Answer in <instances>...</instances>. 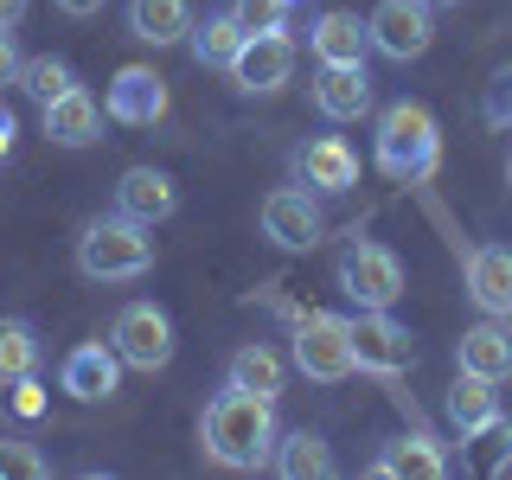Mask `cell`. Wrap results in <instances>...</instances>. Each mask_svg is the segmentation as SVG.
<instances>
[{
	"label": "cell",
	"mask_w": 512,
	"mask_h": 480,
	"mask_svg": "<svg viewBox=\"0 0 512 480\" xmlns=\"http://www.w3.org/2000/svg\"><path fill=\"white\" fill-rule=\"evenodd\" d=\"M372 154H378V173L397 186H423L429 173L442 167V128L423 103H391L378 109V135H372Z\"/></svg>",
	"instance_id": "obj_2"
},
{
	"label": "cell",
	"mask_w": 512,
	"mask_h": 480,
	"mask_svg": "<svg viewBox=\"0 0 512 480\" xmlns=\"http://www.w3.org/2000/svg\"><path fill=\"white\" fill-rule=\"evenodd\" d=\"M109 346L122 352L128 372H167L173 365V320L167 308H154V301H128V308L109 320Z\"/></svg>",
	"instance_id": "obj_6"
},
{
	"label": "cell",
	"mask_w": 512,
	"mask_h": 480,
	"mask_svg": "<svg viewBox=\"0 0 512 480\" xmlns=\"http://www.w3.org/2000/svg\"><path fill=\"white\" fill-rule=\"evenodd\" d=\"M506 186H512V154H506Z\"/></svg>",
	"instance_id": "obj_37"
},
{
	"label": "cell",
	"mask_w": 512,
	"mask_h": 480,
	"mask_svg": "<svg viewBox=\"0 0 512 480\" xmlns=\"http://www.w3.org/2000/svg\"><path fill=\"white\" fill-rule=\"evenodd\" d=\"M58 384L77 397V404H103V397H116V384H122V352L109 346V340H84V346H71V352H64Z\"/></svg>",
	"instance_id": "obj_13"
},
{
	"label": "cell",
	"mask_w": 512,
	"mask_h": 480,
	"mask_svg": "<svg viewBox=\"0 0 512 480\" xmlns=\"http://www.w3.org/2000/svg\"><path fill=\"white\" fill-rule=\"evenodd\" d=\"M13 410H20V416H39L45 410V397H39V384H32V378L13 384Z\"/></svg>",
	"instance_id": "obj_31"
},
{
	"label": "cell",
	"mask_w": 512,
	"mask_h": 480,
	"mask_svg": "<svg viewBox=\"0 0 512 480\" xmlns=\"http://www.w3.org/2000/svg\"><path fill=\"white\" fill-rule=\"evenodd\" d=\"M154 224H135V218H96L84 224V237H77V269H84L90 282H135L154 269Z\"/></svg>",
	"instance_id": "obj_3"
},
{
	"label": "cell",
	"mask_w": 512,
	"mask_h": 480,
	"mask_svg": "<svg viewBox=\"0 0 512 480\" xmlns=\"http://www.w3.org/2000/svg\"><path fill=\"white\" fill-rule=\"evenodd\" d=\"M263 237L276 250H288V256H301V250H314L320 237H327V218H320V192L314 186H276L263 199Z\"/></svg>",
	"instance_id": "obj_8"
},
{
	"label": "cell",
	"mask_w": 512,
	"mask_h": 480,
	"mask_svg": "<svg viewBox=\"0 0 512 480\" xmlns=\"http://www.w3.org/2000/svg\"><path fill=\"white\" fill-rule=\"evenodd\" d=\"M13 135H20V122H13V109L0 103V160H7V148H13Z\"/></svg>",
	"instance_id": "obj_34"
},
{
	"label": "cell",
	"mask_w": 512,
	"mask_h": 480,
	"mask_svg": "<svg viewBox=\"0 0 512 480\" xmlns=\"http://www.w3.org/2000/svg\"><path fill=\"white\" fill-rule=\"evenodd\" d=\"M0 468H20V474H45L39 455H26V448H0Z\"/></svg>",
	"instance_id": "obj_32"
},
{
	"label": "cell",
	"mask_w": 512,
	"mask_h": 480,
	"mask_svg": "<svg viewBox=\"0 0 512 480\" xmlns=\"http://www.w3.org/2000/svg\"><path fill=\"white\" fill-rule=\"evenodd\" d=\"M224 378H231L237 391H250V397H269V404H282V391H288V365H282V352H276V346H263V340L237 346V352H231V365H224Z\"/></svg>",
	"instance_id": "obj_21"
},
{
	"label": "cell",
	"mask_w": 512,
	"mask_h": 480,
	"mask_svg": "<svg viewBox=\"0 0 512 480\" xmlns=\"http://www.w3.org/2000/svg\"><path fill=\"white\" fill-rule=\"evenodd\" d=\"M103 116L109 109L77 84L71 96L45 103V141H52V148H90V141H103Z\"/></svg>",
	"instance_id": "obj_19"
},
{
	"label": "cell",
	"mask_w": 512,
	"mask_h": 480,
	"mask_svg": "<svg viewBox=\"0 0 512 480\" xmlns=\"http://www.w3.org/2000/svg\"><path fill=\"white\" fill-rule=\"evenodd\" d=\"M455 372H474V378H487V384H506L512 378V320L487 314V320H474V327H461Z\"/></svg>",
	"instance_id": "obj_12"
},
{
	"label": "cell",
	"mask_w": 512,
	"mask_h": 480,
	"mask_svg": "<svg viewBox=\"0 0 512 480\" xmlns=\"http://www.w3.org/2000/svg\"><path fill=\"white\" fill-rule=\"evenodd\" d=\"M39 359H45V340H39V327L20 314H0V384H20L39 372Z\"/></svg>",
	"instance_id": "obj_26"
},
{
	"label": "cell",
	"mask_w": 512,
	"mask_h": 480,
	"mask_svg": "<svg viewBox=\"0 0 512 480\" xmlns=\"http://www.w3.org/2000/svg\"><path fill=\"white\" fill-rule=\"evenodd\" d=\"M26 20V0H0V26H20Z\"/></svg>",
	"instance_id": "obj_35"
},
{
	"label": "cell",
	"mask_w": 512,
	"mask_h": 480,
	"mask_svg": "<svg viewBox=\"0 0 512 480\" xmlns=\"http://www.w3.org/2000/svg\"><path fill=\"white\" fill-rule=\"evenodd\" d=\"M20 90L32 96V103H58V96H71L77 90V71L64 58H26V71H20Z\"/></svg>",
	"instance_id": "obj_27"
},
{
	"label": "cell",
	"mask_w": 512,
	"mask_h": 480,
	"mask_svg": "<svg viewBox=\"0 0 512 480\" xmlns=\"http://www.w3.org/2000/svg\"><path fill=\"white\" fill-rule=\"evenodd\" d=\"M301 0H231V20L244 32H282L288 20H295Z\"/></svg>",
	"instance_id": "obj_28"
},
{
	"label": "cell",
	"mask_w": 512,
	"mask_h": 480,
	"mask_svg": "<svg viewBox=\"0 0 512 480\" xmlns=\"http://www.w3.org/2000/svg\"><path fill=\"white\" fill-rule=\"evenodd\" d=\"M128 32L141 45H186L192 32V0H128Z\"/></svg>",
	"instance_id": "obj_23"
},
{
	"label": "cell",
	"mask_w": 512,
	"mask_h": 480,
	"mask_svg": "<svg viewBox=\"0 0 512 480\" xmlns=\"http://www.w3.org/2000/svg\"><path fill=\"white\" fill-rule=\"evenodd\" d=\"M295 180L314 186L320 199H340V192L359 186V154H352L340 135H314V141L295 148Z\"/></svg>",
	"instance_id": "obj_11"
},
{
	"label": "cell",
	"mask_w": 512,
	"mask_h": 480,
	"mask_svg": "<svg viewBox=\"0 0 512 480\" xmlns=\"http://www.w3.org/2000/svg\"><path fill=\"white\" fill-rule=\"evenodd\" d=\"M288 77H295V39L288 32H250L231 64V84L244 96H276L288 90Z\"/></svg>",
	"instance_id": "obj_10"
},
{
	"label": "cell",
	"mask_w": 512,
	"mask_h": 480,
	"mask_svg": "<svg viewBox=\"0 0 512 480\" xmlns=\"http://www.w3.org/2000/svg\"><path fill=\"white\" fill-rule=\"evenodd\" d=\"M333 282H340V295L352 301V308H397L404 288H410L404 256H397L391 244H372V237H352V244L340 250Z\"/></svg>",
	"instance_id": "obj_5"
},
{
	"label": "cell",
	"mask_w": 512,
	"mask_h": 480,
	"mask_svg": "<svg viewBox=\"0 0 512 480\" xmlns=\"http://www.w3.org/2000/svg\"><path fill=\"white\" fill-rule=\"evenodd\" d=\"M308 96L327 122H359V116H372V71L365 64H320Z\"/></svg>",
	"instance_id": "obj_15"
},
{
	"label": "cell",
	"mask_w": 512,
	"mask_h": 480,
	"mask_svg": "<svg viewBox=\"0 0 512 480\" xmlns=\"http://www.w3.org/2000/svg\"><path fill=\"white\" fill-rule=\"evenodd\" d=\"M20 71H26V52H20V39H13V26H0V90L20 84Z\"/></svg>",
	"instance_id": "obj_30"
},
{
	"label": "cell",
	"mask_w": 512,
	"mask_h": 480,
	"mask_svg": "<svg viewBox=\"0 0 512 480\" xmlns=\"http://www.w3.org/2000/svg\"><path fill=\"white\" fill-rule=\"evenodd\" d=\"M352 352H359V372L397 378V372H410L416 340L404 320H391V308H359L352 314Z\"/></svg>",
	"instance_id": "obj_9"
},
{
	"label": "cell",
	"mask_w": 512,
	"mask_h": 480,
	"mask_svg": "<svg viewBox=\"0 0 512 480\" xmlns=\"http://www.w3.org/2000/svg\"><path fill=\"white\" fill-rule=\"evenodd\" d=\"M480 122H487L493 135L512 128V64H500V71L487 77V90H480Z\"/></svg>",
	"instance_id": "obj_29"
},
{
	"label": "cell",
	"mask_w": 512,
	"mask_h": 480,
	"mask_svg": "<svg viewBox=\"0 0 512 480\" xmlns=\"http://www.w3.org/2000/svg\"><path fill=\"white\" fill-rule=\"evenodd\" d=\"M199 442H205V455H212L218 468H237V474L269 468V455H276V442H282L276 404L237 391V384H224L212 404H205V416H199Z\"/></svg>",
	"instance_id": "obj_1"
},
{
	"label": "cell",
	"mask_w": 512,
	"mask_h": 480,
	"mask_svg": "<svg viewBox=\"0 0 512 480\" xmlns=\"http://www.w3.org/2000/svg\"><path fill=\"white\" fill-rule=\"evenodd\" d=\"M103 109H109V122H122V128H154L167 116V77H154L148 64H122Z\"/></svg>",
	"instance_id": "obj_14"
},
{
	"label": "cell",
	"mask_w": 512,
	"mask_h": 480,
	"mask_svg": "<svg viewBox=\"0 0 512 480\" xmlns=\"http://www.w3.org/2000/svg\"><path fill=\"white\" fill-rule=\"evenodd\" d=\"M468 301H474L480 314L512 320V244L468 250Z\"/></svg>",
	"instance_id": "obj_18"
},
{
	"label": "cell",
	"mask_w": 512,
	"mask_h": 480,
	"mask_svg": "<svg viewBox=\"0 0 512 480\" xmlns=\"http://www.w3.org/2000/svg\"><path fill=\"white\" fill-rule=\"evenodd\" d=\"M429 7H436V13H448V7H461V0H429Z\"/></svg>",
	"instance_id": "obj_36"
},
{
	"label": "cell",
	"mask_w": 512,
	"mask_h": 480,
	"mask_svg": "<svg viewBox=\"0 0 512 480\" xmlns=\"http://www.w3.org/2000/svg\"><path fill=\"white\" fill-rule=\"evenodd\" d=\"M58 13H71V20H90V13H103V0H52Z\"/></svg>",
	"instance_id": "obj_33"
},
{
	"label": "cell",
	"mask_w": 512,
	"mask_h": 480,
	"mask_svg": "<svg viewBox=\"0 0 512 480\" xmlns=\"http://www.w3.org/2000/svg\"><path fill=\"white\" fill-rule=\"evenodd\" d=\"M365 26H372V52L391 64H410L436 45V7L429 0H378Z\"/></svg>",
	"instance_id": "obj_7"
},
{
	"label": "cell",
	"mask_w": 512,
	"mask_h": 480,
	"mask_svg": "<svg viewBox=\"0 0 512 480\" xmlns=\"http://www.w3.org/2000/svg\"><path fill=\"white\" fill-rule=\"evenodd\" d=\"M308 45H314L320 64H365L372 58V26H365L359 13H320Z\"/></svg>",
	"instance_id": "obj_22"
},
{
	"label": "cell",
	"mask_w": 512,
	"mask_h": 480,
	"mask_svg": "<svg viewBox=\"0 0 512 480\" xmlns=\"http://www.w3.org/2000/svg\"><path fill=\"white\" fill-rule=\"evenodd\" d=\"M288 352H295V372L314 378V384L352 378V372H359V352H352V314H333V308L295 314V327H288Z\"/></svg>",
	"instance_id": "obj_4"
},
{
	"label": "cell",
	"mask_w": 512,
	"mask_h": 480,
	"mask_svg": "<svg viewBox=\"0 0 512 480\" xmlns=\"http://www.w3.org/2000/svg\"><path fill=\"white\" fill-rule=\"evenodd\" d=\"M116 212L135 224H167L180 212V186H173L167 167H128L116 180Z\"/></svg>",
	"instance_id": "obj_16"
},
{
	"label": "cell",
	"mask_w": 512,
	"mask_h": 480,
	"mask_svg": "<svg viewBox=\"0 0 512 480\" xmlns=\"http://www.w3.org/2000/svg\"><path fill=\"white\" fill-rule=\"evenodd\" d=\"M372 474L378 480H448V455H442L436 436H423V429H416V436H397V442L378 448Z\"/></svg>",
	"instance_id": "obj_20"
},
{
	"label": "cell",
	"mask_w": 512,
	"mask_h": 480,
	"mask_svg": "<svg viewBox=\"0 0 512 480\" xmlns=\"http://www.w3.org/2000/svg\"><path fill=\"white\" fill-rule=\"evenodd\" d=\"M244 39H250V32L231 20V7H224V13H205V20H192V32H186L192 58L212 64V71H231L237 52H244Z\"/></svg>",
	"instance_id": "obj_25"
},
{
	"label": "cell",
	"mask_w": 512,
	"mask_h": 480,
	"mask_svg": "<svg viewBox=\"0 0 512 480\" xmlns=\"http://www.w3.org/2000/svg\"><path fill=\"white\" fill-rule=\"evenodd\" d=\"M269 468L282 480H327L333 474V448H327V436H314V429H282Z\"/></svg>",
	"instance_id": "obj_24"
},
{
	"label": "cell",
	"mask_w": 512,
	"mask_h": 480,
	"mask_svg": "<svg viewBox=\"0 0 512 480\" xmlns=\"http://www.w3.org/2000/svg\"><path fill=\"white\" fill-rule=\"evenodd\" d=\"M448 429H455L461 442H474V436H493V429L506 423V410H500V384H487V378H474V372H461L455 384H448Z\"/></svg>",
	"instance_id": "obj_17"
}]
</instances>
